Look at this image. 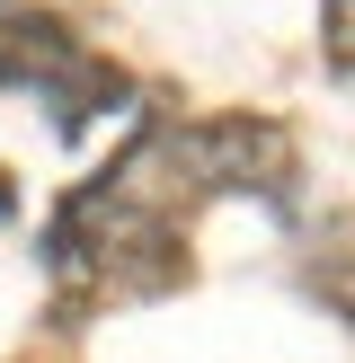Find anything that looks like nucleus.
<instances>
[{
  "instance_id": "nucleus-1",
  "label": "nucleus",
  "mask_w": 355,
  "mask_h": 363,
  "mask_svg": "<svg viewBox=\"0 0 355 363\" xmlns=\"http://www.w3.org/2000/svg\"><path fill=\"white\" fill-rule=\"evenodd\" d=\"M178 151H187V169L204 177V186H258V195L293 186V142L266 116H213L204 133H187Z\"/></svg>"
},
{
  "instance_id": "nucleus-2",
  "label": "nucleus",
  "mask_w": 355,
  "mask_h": 363,
  "mask_svg": "<svg viewBox=\"0 0 355 363\" xmlns=\"http://www.w3.org/2000/svg\"><path fill=\"white\" fill-rule=\"evenodd\" d=\"M71 62H80V35H71L62 18H45V9L0 18V89H45V80H62Z\"/></svg>"
},
{
  "instance_id": "nucleus-3",
  "label": "nucleus",
  "mask_w": 355,
  "mask_h": 363,
  "mask_svg": "<svg viewBox=\"0 0 355 363\" xmlns=\"http://www.w3.org/2000/svg\"><path fill=\"white\" fill-rule=\"evenodd\" d=\"M320 9H329V53L355 71V0H320Z\"/></svg>"
},
{
  "instance_id": "nucleus-4",
  "label": "nucleus",
  "mask_w": 355,
  "mask_h": 363,
  "mask_svg": "<svg viewBox=\"0 0 355 363\" xmlns=\"http://www.w3.org/2000/svg\"><path fill=\"white\" fill-rule=\"evenodd\" d=\"M311 284H320V293H329V301H337V311H346V319H355V257H346V266H320V275H311Z\"/></svg>"
},
{
  "instance_id": "nucleus-5",
  "label": "nucleus",
  "mask_w": 355,
  "mask_h": 363,
  "mask_svg": "<svg viewBox=\"0 0 355 363\" xmlns=\"http://www.w3.org/2000/svg\"><path fill=\"white\" fill-rule=\"evenodd\" d=\"M9 204H18V195H9V177H0V222H9Z\"/></svg>"
}]
</instances>
